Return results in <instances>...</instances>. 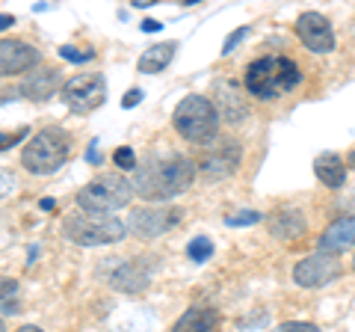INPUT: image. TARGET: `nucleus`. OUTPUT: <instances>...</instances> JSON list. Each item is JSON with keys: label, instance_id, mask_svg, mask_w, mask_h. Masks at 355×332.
Returning <instances> with one entry per match:
<instances>
[{"label": "nucleus", "instance_id": "31", "mask_svg": "<svg viewBox=\"0 0 355 332\" xmlns=\"http://www.w3.org/2000/svg\"><path fill=\"white\" fill-rule=\"evenodd\" d=\"M142 30H146V33H157V30H163V24H160V21L146 18V21H142Z\"/></svg>", "mask_w": 355, "mask_h": 332}, {"label": "nucleus", "instance_id": "34", "mask_svg": "<svg viewBox=\"0 0 355 332\" xmlns=\"http://www.w3.org/2000/svg\"><path fill=\"white\" fill-rule=\"evenodd\" d=\"M133 6H137V9H146V6H151V0H133Z\"/></svg>", "mask_w": 355, "mask_h": 332}, {"label": "nucleus", "instance_id": "29", "mask_svg": "<svg viewBox=\"0 0 355 332\" xmlns=\"http://www.w3.org/2000/svg\"><path fill=\"white\" fill-rule=\"evenodd\" d=\"M18 294V282L15 279H6V276H0V300H12Z\"/></svg>", "mask_w": 355, "mask_h": 332}, {"label": "nucleus", "instance_id": "20", "mask_svg": "<svg viewBox=\"0 0 355 332\" xmlns=\"http://www.w3.org/2000/svg\"><path fill=\"white\" fill-rule=\"evenodd\" d=\"M219 90V107H222V113H225L228 122H240L243 116H246V101H243V95L234 83H219L216 86Z\"/></svg>", "mask_w": 355, "mask_h": 332}, {"label": "nucleus", "instance_id": "22", "mask_svg": "<svg viewBox=\"0 0 355 332\" xmlns=\"http://www.w3.org/2000/svg\"><path fill=\"white\" fill-rule=\"evenodd\" d=\"M113 163L119 166V169H137V154H133V149L121 146L113 151Z\"/></svg>", "mask_w": 355, "mask_h": 332}, {"label": "nucleus", "instance_id": "38", "mask_svg": "<svg viewBox=\"0 0 355 332\" xmlns=\"http://www.w3.org/2000/svg\"><path fill=\"white\" fill-rule=\"evenodd\" d=\"M0 332H6V326H3V320H0Z\"/></svg>", "mask_w": 355, "mask_h": 332}, {"label": "nucleus", "instance_id": "13", "mask_svg": "<svg viewBox=\"0 0 355 332\" xmlns=\"http://www.w3.org/2000/svg\"><path fill=\"white\" fill-rule=\"evenodd\" d=\"M237 166H240V146L234 140L216 142V146H210L207 154L202 158V169L210 175H231Z\"/></svg>", "mask_w": 355, "mask_h": 332}, {"label": "nucleus", "instance_id": "1", "mask_svg": "<svg viewBox=\"0 0 355 332\" xmlns=\"http://www.w3.org/2000/svg\"><path fill=\"white\" fill-rule=\"evenodd\" d=\"M196 179V166L193 160H187L184 154H160V158H151L137 166L133 172V193L148 199V202H166L178 193H184L187 187Z\"/></svg>", "mask_w": 355, "mask_h": 332}, {"label": "nucleus", "instance_id": "21", "mask_svg": "<svg viewBox=\"0 0 355 332\" xmlns=\"http://www.w3.org/2000/svg\"><path fill=\"white\" fill-rule=\"evenodd\" d=\"M187 256H190L193 261H207L210 256H214V240L210 238H196V240H190V247H187Z\"/></svg>", "mask_w": 355, "mask_h": 332}, {"label": "nucleus", "instance_id": "5", "mask_svg": "<svg viewBox=\"0 0 355 332\" xmlns=\"http://www.w3.org/2000/svg\"><path fill=\"white\" fill-rule=\"evenodd\" d=\"M175 131L190 142H210L216 137L219 128V113L216 107L202 95H187L181 104L175 107Z\"/></svg>", "mask_w": 355, "mask_h": 332}, {"label": "nucleus", "instance_id": "28", "mask_svg": "<svg viewBox=\"0 0 355 332\" xmlns=\"http://www.w3.org/2000/svg\"><path fill=\"white\" fill-rule=\"evenodd\" d=\"M24 137H27V128L12 131V134H0V151H6L9 146H15V142H21Z\"/></svg>", "mask_w": 355, "mask_h": 332}, {"label": "nucleus", "instance_id": "6", "mask_svg": "<svg viewBox=\"0 0 355 332\" xmlns=\"http://www.w3.org/2000/svg\"><path fill=\"white\" fill-rule=\"evenodd\" d=\"M133 196V184L121 175H98L95 181H89L80 193H77V205L89 214H107V211H119V208L130 205Z\"/></svg>", "mask_w": 355, "mask_h": 332}, {"label": "nucleus", "instance_id": "30", "mask_svg": "<svg viewBox=\"0 0 355 332\" xmlns=\"http://www.w3.org/2000/svg\"><path fill=\"white\" fill-rule=\"evenodd\" d=\"M139 101H142V90H130V92H125V98H121V107L130 110V107H137Z\"/></svg>", "mask_w": 355, "mask_h": 332}, {"label": "nucleus", "instance_id": "32", "mask_svg": "<svg viewBox=\"0 0 355 332\" xmlns=\"http://www.w3.org/2000/svg\"><path fill=\"white\" fill-rule=\"evenodd\" d=\"M12 24H15V18H12V15H3V13H0V30L12 27Z\"/></svg>", "mask_w": 355, "mask_h": 332}, {"label": "nucleus", "instance_id": "26", "mask_svg": "<svg viewBox=\"0 0 355 332\" xmlns=\"http://www.w3.org/2000/svg\"><path fill=\"white\" fill-rule=\"evenodd\" d=\"M258 219H261L258 211H240V214H234V217H228L225 223H228V226H252V223H258Z\"/></svg>", "mask_w": 355, "mask_h": 332}, {"label": "nucleus", "instance_id": "35", "mask_svg": "<svg viewBox=\"0 0 355 332\" xmlns=\"http://www.w3.org/2000/svg\"><path fill=\"white\" fill-rule=\"evenodd\" d=\"M53 208V199H42V211H51Z\"/></svg>", "mask_w": 355, "mask_h": 332}, {"label": "nucleus", "instance_id": "25", "mask_svg": "<svg viewBox=\"0 0 355 332\" xmlns=\"http://www.w3.org/2000/svg\"><path fill=\"white\" fill-rule=\"evenodd\" d=\"M246 36H249V27H240V30L231 33V36L225 39V45H222V57H228V53L234 51V48H237V45H240V42L246 39Z\"/></svg>", "mask_w": 355, "mask_h": 332}, {"label": "nucleus", "instance_id": "36", "mask_svg": "<svg viewBox=\"0 0 355 332\" xmlns=\"http://www.w3.org/2000/svg\"><path fill=\"white\" fill-rule=\"evenodd\" d=\"M18 332H44V329H39V326H21Z\"/></svg>", "mask_w": 355, "mask_h": 332}, {"label": "nucleus", "instance_id": "4", "mask_svg": "<svg viewBox=\"0 0 355 332\" xmlns=\"http://www.w3.org/2000/svg\"><path fill=\"white\" fill-rule=\"evenodd\" d=\"M71 137L60 128H44L33 137L24 151H21V163L27 166L33 175H51L69 160Z\"/></svg>", "mask_w": 355, "mask_h": 332}, {"label": "nucleus", "instance_id": "18", "mask_svg": "<svg viewBox=\"0 0 355 332\" xmlns=\"http://www.w3.org/2000/svg\"><path fill=\"white\" fill-rule=\"evenodd\" d=\"M314 172L326 187H331V190H338V187H343V181H347V166H343V160L331 151L320 154L314 160Z\"/></svg>", "mask_w": 355, "mask_h": 332}, {"label": "nucleus", "instance_id": "16", "mask_svg": "<svg viewBox=\"0 0 355 332\" xmlns=\"http://www.w3.org/2000/svg\"><path fill=\"white\" fill-rule=\"evenodd\" d=\"M57 90H60V74L53 69L33 74V77H27V81L21 83V95L33 98V101H48V98H53Z\"/></svg>", "mask_w": 355, "mask_h": 332}, {"label": "nucleus", "instance_id": "11", "mask_svg": "<svg viewBox=\"0 0 355 332\" xmlns=\"http://www.w3.org/2000/svg\"><path fill=\"white\" fill-rule=\"evenodd\" d=\"M42 60V53L21 39H0V77L30 72Z\"/></svg>", "mask_w": 355, "mask_h": 332}, {"label": "nucleus", "instance_id": "15", "mask_svg": "<svg viewBox=\"0 0 355 332\" xmlns=\"http://www.w3.org/2000/svg\"><path fill=\"white\" fill-rule=\"evenodd\" d=\"M219 324V315L214 312V308L207 306H193L187 308V312L178 317V324L172 332H214Z\"/></svg>", "mask_w": 355, "mask_h": 332}, {"label": "nucleus", "instance_id": "12", "mask_svg": "<svg viewBox=\"0 0 355 332\" xmlns=\"http://www.w3.org/2000/svg\"><path fill=\"white\" fill-rule=\"evenodd\" d=\"M116 267L107 273V282L125 294L146 291L151 282V264L148 261H113Z\"/></svg>", "mask_w": 355, "mask_h": 332}, {"label": "nucleus", "instance_id": "8", "mask_svg": "<svg viewBox=\"0 0 355 332\" xmlns=\"http://www.w3.org/2000/svg\"><path fill=\"white\" fill-rule=\"evenodd\" d=\"M338 276H340V264L338 258L326 256V252L308 256L293 267V282L299 288H323L329 282H335Z\"/></svg>", "mask_w": 355, "mask_h": 332}, {"label": "nucleus", "instance_id": "24", "mask_svg": "<svg viewBox=\"0 0 355 332\" xmlns=\"http://www.w3.org/2000/svg\"><path fill=\"white\" fill-rule=\"evenodd\" d=\"M272 332H320V326H314V324H305V320H287V324L275 326Z\"/></svg>", "mask_w": 355, "mask_h": 332}, {"label": "nucleus", "instance_id": "9", "mask_svg": "<svg viewBox=\"0 0 355 332\" xmlns=\"http://www.w3.org/2000/svg\"><path fill=\"white\" fill-rule=\"evenodd\" d=\"M181 217L178 208H137L130 211V231L139 238H157L181 223Z\"/></svg>", "mask_w": 355, "mask_h": 332}, {"label": "nucleus", "instance_id": "19", "mask_svg": "<svg viewBox=\"0 0 355 332\" xmlns=\"http://www.w3.org/2000/svg\"><path fill=\"white\" fill-rule=\"evenodd\" d=\"M270 231L279 240H296L305 235V217L299 211H282L270 219Z\"/></svg>", "mask_w": 355, "mask_h": 332}, {"label": "nucleus", "instance_id": "7", "mask_svg": "<svg viewBox=\"0 0 355 332\" xmlns=\"http://www.w3.org/2000/svg\"><path fill=\"white\" fill-rule=\"evenodd\" d=\"M62 101L77 113H89V110L101 107L107 98V81L104 74H77L62 86Z\"/></svg>", "mask_w": 355, "mask_h": 332}, {"label": "nucleus", "instance_id": "10", "mask_svg": "<svg viewBox=\"0 0 355 332\" xmlns=\"http://www.w3.org/2000/svg\"><path fill=\"white\" fill-rule=\"evenodd\" d=\"M296 33L302 39V45L314 53H329L335 48V33H331V24L320 15V13H302L296 18Z\"/></svg>", "mask_w": 355, "mask_h": 332}, {"label": "nucleus", "instance_id": "2", "mask_svg": "<svg viewBox=\"0 0 355 332\" xmlns=\"http://www.w3.org/2000/svg\"><path fill=\"white\" fill-rule=\"evenodd\" d=\"M302 81V72L291 57H261L246 69V92L261 98V101H275V98L296 90Z\"/></svg>", "mask_w": 355, "mask_h": 332}, {"label": "nucleus", "instance_id": "39", "mask_svg": "<svg viewBox=\"0 0 355 332\" xmlns=\"http://www.w3.org/2000/svg\"><path fill=\"white\" fill-rule=\"evenodd\" d=\"M352 270H355V258H352Z\"/></svg>", "mask_w": 355, "mask_h": 332}, {"label": "nucleus", "instance_id": "3", "mask_svg": "<svg viewBox=\"0 0 355 332\" xmlns=\"http://www.w3.org/2000/svg\"><path fill=\"white\" fill-rule=\"evenodd\" d=\"M62 235L77 247H104V243H119L128 235V226L119 217L104 214H69L62 219Z\"/></svg>", "mask_w": 355, "mask_h": 332}, {"label": "nucleus", "instance_id": "17", "mask_svg": "<svg viewBox=\"0 0 355 332\" xmlns=\"http://www.w3.org/2000/svg\"><path fill=\"white\" fill-rule=\"evenodd\" d=\"M175 51H178L175 42H160V45H154V48H148V51H142V57H139V63H137L139 74H160L166 65L172 63Z\"/></svg>", "mask_w": 355, "mask_h": 332}, {"label": "nucleus", "instance_id": "27", "mask_svg": "<svg viewBox=\"0 0 355 332\" xmlns=\"http://www.w3.org/2000/svg\"><path fill=\"white\" fill-rule=\"evenodd\" d=\"M15 190V175L6 169V166H0V199L3 196H9Z\"/></svg>", "mask_w": 355, "mask_h": 332}, {"label": "nucleus", "instance_id": "37", "mask_svg": "<svg viewBox=\"0 0 355 332\" xmlns=\"http://www.w3.org/2000/svg\"><path fill=\"white\" fill-rule=\"evenodd\" d=\"M349 166H355V151H352V158H349Z\"/></svg>", "mask_w": 355, "mask_h": 332}, {"label": "nucleus", "instance_id": "14", "mask_svg": "<svg viewBox=\"0 0 355 332\" xmlns=\"http://www.w3.org/2000/svg\"><path fill=\"white\" fill-rule=\"evenodd\" d=\"M349 247H355V217L335 219V223L320 235V252H326V256H331V252H343Z\"/></svg>", "mask_w": 355, "mask_h": 332}, {"label": "nucleus", "instance_id": "23", "mask_svg": "<svg viewBox=\"0 0 355 332\" xmlns=\"http://www.w3.org/2000/svg\"><path fill=\"white\" fill-rule=\"evenodd\" d=\"M60 57L62 60H69V63H89L95 57L92 51H77V48H71V45H62L60 48Z\"/></svg>", "mask_w": 355, "mask_h": 332}, {"label": "nucleus", "instance_id": "33", "mask_svg": "<svg viewBox=\"0 0 355 332\" xmlns=\"http://www.w3.org/2000/svg\"><path fill=\"white\" fill-rule=\"evenodd\" d=\"M86 158H89V160H92V163L98 160V142H92V146H89V154H86Z\"/></svg>", "mask_w": 355, "mask_h": 332}]
</instances>
